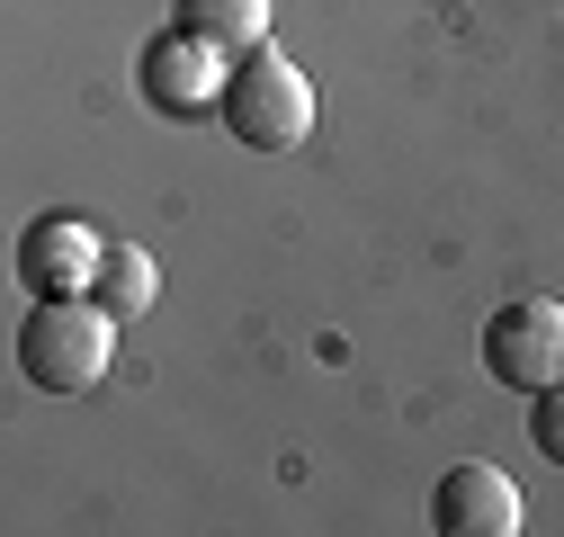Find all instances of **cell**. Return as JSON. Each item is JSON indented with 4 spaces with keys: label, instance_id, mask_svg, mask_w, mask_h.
Here are the masks:
<instances>
[{
    "label": "cell",
    "instance_id": "cell-1",
    "mask_svg": "<svg viewBox=\"0 0 564 537\" xmlns=\"http://www.w3.org/2000/svg\"><path fill=\"white\" fill-rule=\"evenodd\" d=\"M117 359V314L99 296H36L19 322V376L45 394H90Z\"/></svg>",
    "mask_w": 564,
    "mask_h": 537
},
{
    "label": "cell",
    "instance_id": "cell-2",
    "mask_svg": "<svg viewBox=\"0 0 564 537\" xmlns=\"http://www.w3.org/2000/svg\"><path fill=\"white\" fill-rule=\"evenodd\" d=\"M216 117H225V134H234L242 153H296L305 134H314V81L269 36V45H251V54L225 63V108Z\"/></svg>",
    "mask_w": 564,
    "mask_h": 537
},
{
    "label": "cell",
    "instance_id": "cell-3",
    "mask_svg": "<svg viewBox=\"0 0 564 537\" xmlns=\"http://www.w3.org/2000/svg\"><path fill=\"white\" fill-rule=\"evenodd\" d=\"M484 376L511 394H546L564 385V305L555 296H511L484 322Z\"/></svg>",
    "mask_w": 564,
    "mask_h": 537
},
{
    "label": "cell",
    "instance_id": "cell-4",
    "mask_svg": "<svg viewBox=\"0 0 564 537\" xmlns=\"http://www.w3.org/2000/svg\"><path fill=\"white\" fill-rule=\"evenodd\" d=\"M225 63L234 54H216V45H197L188 28H162L144 54H134V81H144V99L162 108V117H216L225 108Z\"/></svg>",
    "mask_w": 564,
    "mask_h": 537
},
{
    "label": "cell",
    "instance_id": "cell-5",
    "mask_svg": "<svg viewBox=\"0 0 564 537\" xmlns=\"http://www.w3.org/2000/svg\"><path fill=\"white\" fill-rule=\"evenodd\" d=\"M99 251H108L99 224H82V216H36V224L19 233V278H28V296H90Z\"/></svg>",
    "mask_w": 564,
    "mask_h": 537
},
{
    "label": "cell",
    "instance_id": "cell-6",
    "mask_svg": "<svg viewBox=\"0 0 564 537\" xmlns=\"http://www.w3.org/2000/svg\"><path fill=\"white\" fill-rule=\"evenodd\" d=\"M431 528L440 537H511L520 528V484L502 475V465L466 457V465H448V475L431 484Z\"/></svg>",
    "mask_w": 564,
    "mask_h": 537
},
{
    "label": "cell",
    "instance_id": "cell-7",
    "mask_svg": "<svg viewBox=\"0 0 564 537\" xmlns=\"http://www.w3.org/2000/svg\"><path fill=\"white\" fill-rule=\"evenodd\" d=\"M269 10L278 0H171V28H188L216 54H251V45H269Z\"/></svg>",
    "mask_w": 564,
    "mask_h": 537
},
{
    "label": "cell",
    "instance_id": "cell-8",
    "mask_svg": "<svg viewBox=\"0 0 564 537\" xmlns=\"http://www.w3.org/2000/svg\"><path fill=\"white\" fill-rule=\"evenodd\" d=\"M90 296H99L117 322L153 314V305H162V260H153L144 242H108V251H99V278H90Z\"/></svg>",
    "mask_w": 564,
    "mask_h": 537
},
{
    "label": "cell",
    "instance_id": "cell-9",
    "mask_svg": "<svg viewBox=\"0 0 564 537\" xmlns=\"http://www.w3.org/2000/svg\"><path fill=\"white\" fill-rule=\"evenodd\" d=\"M529 439L546 448V465H564V385L529 394Z\"/></svg>",
    "mask_w": 564,
    "mask_h": 537
}]
</instances>
